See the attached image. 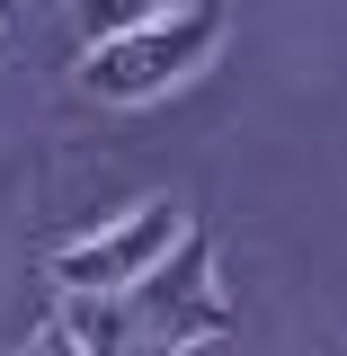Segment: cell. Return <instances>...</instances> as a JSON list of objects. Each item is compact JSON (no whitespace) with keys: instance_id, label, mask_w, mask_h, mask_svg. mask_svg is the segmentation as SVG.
<instances>
[{"instance_id":"cell-1","label":"cell","mask_w":347,"mask_h":356,"mask_svg":"<svg viewBox=\"0 0 347 356\" xmlns=\"http://www.w3.org/2000/svg\"><path fill=\"white\" fill-rule=\"evenodd\" d=\"M63 330L89 356H187L196 339H223L232 330V285L214 267V241L187 232V250L125 294H63Z\"/></svg>"},{"instance_id":"cell-2","label":"cell","mask_w":347,"mask_h":356,"mask_svg":"<svg viewBox=\"0 0 347 356\" xmlns=\"http://www.w3.org/2000/svg\"><path fill=\"white\" fill-rule=\"evenodd\" d=\"M214 44H223V0H178L170 18L134 27V36L89 44L81 81H89V98H107V107H143V98L178 89L187 72H205Z\"/></svg>"},{"instance_id":"cell-3","label":"cell","mask_w":347,"mask_h":356,"mask_svg":"<svg viewBox=\"0 0 347 356\" xmlns=\"http://www.w3.org/2000/svg\"><path fill=\"white\" fill-rule=\"evenodd\" d=\"M187 205L178 196H152V205H134V214H116L107 232H89V241H72V250H54L45 259V276L63 285V294H125V285H143L152 267H170L178 250H187Z\"/></svg>"},{"instance_id":"cell-4","label":"cell","mask_w":347,"mask_h":356,"mask_svg":"<svg viewBox=\"0 0 347 356\" xmlns=\"http://www.w3.org/2000/svg\"><path fill=\"white\" fill-rule=\"evenodd\" d=\"M178 0H81V36L107 44V36H134V27H152V18H170Z\"/></svg>"},{"instance_id":"cell-5","label":"cell","mask_w":347,"mask_h":356,"mask_svg":"<svg viewBox=\"0 0 347 356\" xmlns=\"http://www.w3.org/2000/svg\"><path fill=\"white\" fill-rule=\"evenodd\" d=\"M27 356H89V348L72 339V330H63V321H45L36 339H27Z\"/></svg>"}]
</instances>
